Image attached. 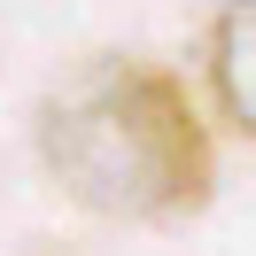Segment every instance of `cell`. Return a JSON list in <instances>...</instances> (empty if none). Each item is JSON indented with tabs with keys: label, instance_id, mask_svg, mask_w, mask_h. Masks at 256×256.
<instances>
[{
	"label": "cell",
	"instance_id": "obj_1",
	"mask_svg": "<svg viewBox=\"0 0 256 256\" xmlns=\"http://www.w3.org/2000/svg\"><path fill=\"white\" fill-rule=\"evenodd\" d=\"M39 163L78 210L116 225H178L218 186L186 78L140 54H94L39 101Z\"/></svg>",
	"mask_w": 256,
	"mask_h": 256
},
{
	"label": "cell",
	"instance_id": "obj_2",
	"mask_svg": "<svg viewBox=\"0 0 256 256\" xmlns=\"http://www.w3.org/2000/svg\"><path fill=\"white\" fill-rule=\"evenodd\" d=\"M210 94L225 124L256 140V0H225L210 24Z\"/></svg>",
	"mask_w": 256,
	"mask_h": 256
}]
</instances>
